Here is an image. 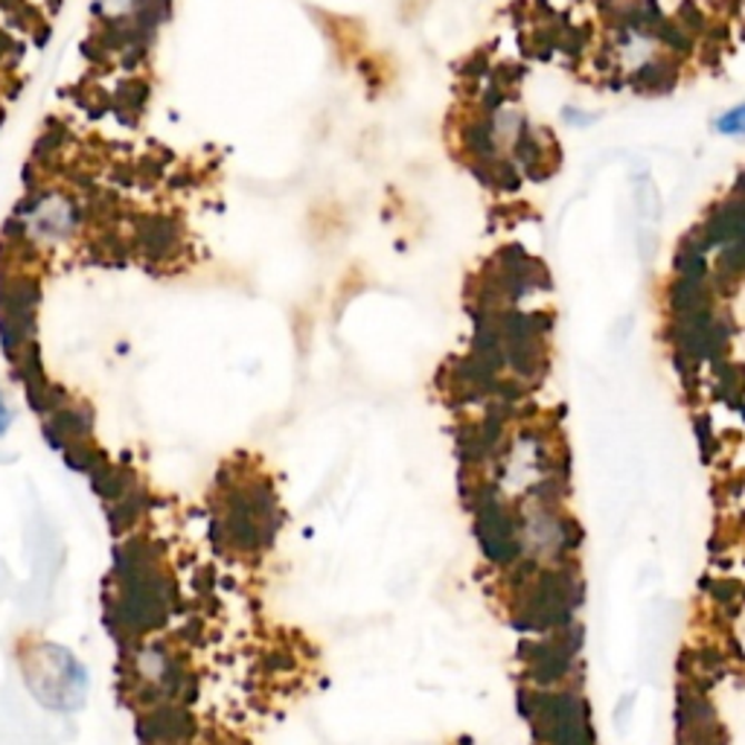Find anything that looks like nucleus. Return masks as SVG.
Returning a JSON list of instances; mask_svg holds the SVG:
<instances>
[{"label":"nucleus","mask_w":745,"mask_h":745,"mask_svg":"<svg viewBox=\"0 0 745 745\" xmlns=\"http://www.w3.org/2000/svg\"><path fill=\"white\" fill-rule=\"evenodd\" d=\"M23 676L32 696L53 710H76L88 693V673L68 649L32 647L23 658Z\"/></svg>","instance_id":"1"},{"label":"nucleus","mask_w":745,"mask_h":745,"mask_svg":"<svg viewBox=\"0 0 745 745\" xmlns=\"http://www.w3.org/2000/svg\"><path fill=\"white\" fill-rule=\"evenodd\" d=\"M678 61L670 53H655L649 59H644L635 68V73L629 76V82L644 94H667L676 88L678 82Z\"/></svg>","instance_id":"2"},{"label":"nucleus","mask_w":745,"mask_h":745,"mask_svg":"<svg viewBox=\"0 0 745 745\" xmlns=\"http://www.w3.org/2000/svg\"><path fill=\"white\" fill-rule=\"evenodd\" d=\"M460 137H463V146H467V151L472 155V160L498 158V149H501V146H498L496 135H492L490 117L469 120L467 126H463V131H460Z\"/></svg>","instance_id":"3"},{"label":"nucleus","mask_w":745,"mask_h":745,"mask_svg":"<svg viewBox=\"0 0 745 745\" xmlns=\"http://www.w3.org/2000/svg\"><path fill=\"white\" fill-rule=\"evenodd\" d=\"M673 21H676L685 32H690V36L708 30V18H705V12H702V7L696 0H685V3L676 9V18H673Z\"/></svg>","instance_id":"4"},{"label":"nucleus","mask_w":745,"mask_h":745,"mask_svg":"<svg viewBox=\"0 0 745 745\" xmlns=\"http://www.w3.org/2000/svg\"><path fill=\"white\" fill-rule=\"evenodd\" d=\"M719 128L728 131V135H739V128H743V108H734L731 114H725L723 120H719Z\"/></svg>","instance_id":"5"},{"label":"nucleus","mask_w":745,"mask_h":745,"mask_svg":"<svg viewBox=\"0 0 745 745\" xmlns=\"http://www.w3.org/2000/svg\"><path fill=\"white\" fill-rule=\"evenodd\" d=\"M9 420H12V414H9L7 402H3V396H0V434H3V431H7Z\"/></svg>","instance_id":"6"},{"label":"nucleus","mask_w":745,"mask_h":745,"mask_svg":"<svg viewBox=\"0 0 745 745\" xmlns=\"http://www.w3.org/2000/svg\"><path fill=\"white\" fill-rule=\"evenodd\" d=\"M3 580H7V574H3V571H0V586H3Z\"/></svg>","instance_id":"7"}]
</instances>
